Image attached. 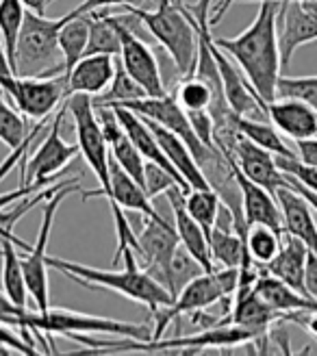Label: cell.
I'll return each mask as SVG.
<instances>
[{"mask_svg":"<svg viewBox=\"0 0 317 356\" xmlns=\"http://www.w3.org/2000/svg\"><path fill=\"white\" fill-rule=\"evenodd\" d=\"M259 13L248 29L231 40L218 38L216 44L239 63L257 96L268 104L276 98V85L280 79V50L276 31L278 0H259Z\"/></svg>","mask_w":317,"mask_h":356,"instance_id":"cell-1","label":"cell"},{"mask_svg":"<svg viewBox=\"0 0 317 356\" xmlns=\"http://www.w3.org/2000/svg\"><path fill=\"white\" fill-rule=\"evenodd\" d=\"M124 259V270L113 272V270H98V267L90 265H81L74 261H63L57 257H46L48 267H55V270L63 272L72 280L85 284V287H104L111 289L120 296H124L139 305H146L152 313H156L161 307H168L174 302L172 293L163 287L156 278H152L146 270H139L137 254L135 250H124L122 254Z\"/></svg>","mask_w":317,"mask_h":356,"instance_id":"cell-2","label":"cell"},{"mask_svg":"<svg viewBox=\"0 0 317 356\" xmlns=\"http://www.w3.org/2000/svg\"><path fill=\"white\" fill-rule=\"evenodd\" d=\"M0 322L20 328L22 339L38 348L33 341L31 332L38 337L42 332L46 334H115V337H124V339H135V341H150L152 339V330L142 324H129V322H117L111 317H96V315H85L79 311H65V309H48L46 313L42 311H29L22 309L17 315L9 317H0Z\"/></svg>","mask_w":317,"mask_h":356,"instance_id":"cell-3","label":"cell"},{"mask_svg":"<svg viewBox=\"0 0 317 356\" xmlns=\"http://www.w3.org/2000/svg\"><path fill=\"white\" fill-rule=\"evenodd\" d=\"M74 15L76 11L72 9L57 20H48L46 15L26 11L20 38H17L13 74L26 79H50L63 74L65 67L59 48V31Z\"/></svg>","mask_w":317,"mask_h":356,"instance_id":"cell-4","label":"cell"},{"mask_svg":"<svg viewBox=\"0 0 317 356\" xmlns=\"http://www.w3.org/2000/svg\"><path fill=\"white\" fill-rule=\"evenodd\" d=\"M154 5H156L154 11L142 7H124V9L148 26V31L154 35V40L170 52L176 70L181 74L189 76L193 72V67H196V55H198L196 22H193L187 5H176L174 0H154Z\"/></svg>","mask_w":317,"mask_h":356,"instance_id":"cell-5","label":"cell"},{"mask_svg":"<svg viewBox=\"0 0 317 356\" xmlns=\"http://www.w3.org/2000/svg\"><path fill=\"white\" fill-rule=\"evenodd\" d=\"M237 284H239V267H220L216 272H204L189 280L181 289V293L174 298L172 305L161 307L154 313L156 326L152 330V339H161L172 319L202 309L206 311L213 305H220V302H224L226 315H231L233 311L231 300L235 298Z\"/></svg>","mask_w":317,"mask_h":356,"instance_id":"cell-6","label":"cell"},{"mask_svg":"<svg viewBox=\"0 0 317 356\" xmlns=\"http://www.w3.org/2000/svg\"><path fill=\"white\" fill-rule=\"evenodd\" d=\"M65 106L74 120L81 154L85 156L87 165H90V170L94 172L96 181L100 183L98 191H85L83 195L85 198H90V195H104L111 204L113 191H111V176H109V144L102 137L92 96L90 94H72L65 98Z\"/></svg>","mask_w":317,"mask_h":356,"instance_id":"cell-7","label":"cell"},{"mask_svg":"<svg viewBox=\"0 0 317 356\" xmlns=\"http://www.w3.org/2000/svg\"><path fill=\"white\" fill-rule=\"evenodd\" d=\"M79 191L76 185L67 183L61 189H57L50 195L46 207H44V218H42V226L38 233V243L31 248V252H20V263H22V272H24V280H26V289L33 296L35 305H38V311L46 313L50 309V300H48V239H50V230H52V220H55V213L59 209V204L63 202L65 195Z\"/></svg>","mask_w":317,"mask_h":356,"instance_id":"cell-8","label":"cell"},{"mask_svg":"<svg viewBox=\"0 0 317 356\" xmlns=\"http://www.w3.org/2000/svg\"><path fill=\"white\" fill-rule=\"evenodd\" d=\"M0 89L31 120H42L52 115L57 106L67 98L63 74L50 79H26L7 72L0 74Z\"/></svg>","mask_w":317,"mask_h":356,"instance_id":"cell-9","label":"cell"},{"mask_svg":"<svg viewBox=\"0 0 317 356\" xmlns=\"http://www.w3.org/2000/svg\"><path fill=\"white\" fill-rule=\"evenodd\" d=\"M67 113L65 100L57 109V115L48 124V135L42 139L40 148L26 159V168L22 170V185L26 183H52L63 176L67 163L81 152L79 144H67L61 137V122Z\"/></svg>","mask_w":317,"mask_h":356,"instance_id":"cell-10","label":"cell"},{"mask_svg":"<svg viewBox=\"0 0 317 356\" xmlns=\"http://www.w3.org/2000/svg\"><path fill=\"white\" fill-rule=\"evenodd\" d=\"M115 29L120 33V63L124 65L127 72L142 85L148 98H161L165 96V85L161 79V70H158V61L154 57V52L146 42H142L137 35L129 29L127 15H111Z\"/></svg>","mask_w":317,"mask_h":356,"instance_id":"cell-11","label":"cell"},{"mask_svg":"<svg viewBox=\"0 0 317 356\" xmlns=\"http://www.w3.org/2000/svg\"><path fill=\"white\" fill-rule=\"evenodd\" d=\"M139 259L144 261L146 272L156 278L170 291L172 282V257L179 248L181 239L176 228L165 218H146L144 230L137 235Z\"/></svg>","mask_w":317,"mask_h":356,"instance_id":"cell-12","label":"cell"},{"mask_svg":"<svg viewBox=\"0 0 317 356\" xmlns=\"http://www.w3.org/2000/svg\"><path fill=\"white\" fill-rule=\"evenodd\" d=\"M280 67L287 70L293 52L311 42H317V13L302 0H278L276 13Z\"/></svg>","mask_w":317,"mask_h":356,"instance_id":"cell-13","label":"cell"},{"mask_svg":"<svg viewBox=\"0 0 317 356\" xmlns=\"http://www.w3.org/2000/svg\"><path fill=\"white\" fill-rule=\"evenodd\" d=\"M224 159L228 161V165H231V172L235 176V183H237L239 193H241L245 224H248V226H252V224H266V226L274 228L276 233L283 235L285 233L283 213H280L276 195L272 191H268L266 187H261L254 181H250V178L239 170V165L233 161L231 156H224Z\"/></svg>","mask_w":317,"mask_h":356,"instance_id":"cell-14","label":"cell"},{"mask_svg":"<svg viewBox=\"0 0 317 356\" xmlns=\"http://www.w3.org/2000/svg\"><path fill=\"white\" fill-rule=\"evenodd\" d=\"M211 50H213L220 76H222V87L228 106L233 109L235 115H250V118H261L266 113V102H263L257 92L252 89L250 83H245V76H241L239 70L231 63V59L226 57V52L218 48L216 40L211 42Z\"/></svg>","mask_w":317,"mask_h":356,"instance_id":"cell-15","label":"cell"},{"mask_svg":"<svg viewBox=\"0 0 317 356\" xmlns=\"http://www.w3.org/2000/svg\"><path fill=\"white\" fill-rule=\"evenodd\" d=\"M266 113L274 127L293 141L317 137V109L300 98H274L266 104Z\"/></svg>","mask_w":317,"mask_h":356,"instance_id":"cell-16","label":"cell"},{"mask_svg":"<svg viewBox=\"0 0 317 356\" xmlns=\"http://www.w3.org/2000/svg\"><path fill=\"white\" fill-rule=\"evenodd\" d=\"M165 198L172 207L174 228H176V235H179L181 243L187 248V252L202 265L204 272H216L218 267H216L213 259H211L206 235H204L202 226L189 216V211L185 207V193L179 187H174L165 193Z\"/></svg>","mask_w":317,"mask_h":356,"instance_id":"cell-17","label":"cell"},{"mask_svg":"<svg viewBox=\"0 0 317 356\" xmlns=\"http://www.w3.org/2000/svg\"><path fill=\"white\" fill-rule=\"evenodd\" d=\"M120 122H122V129H124V133L129 135V139L133 141V144L137 146V150L142 152V156L146 159V161H152L156 165H161L163 170H168L174 178L176 183H179V189L187 195L191 191L189 183L185 181V178L179 174V170H176L170 159L165 156L163 148L158 146V141L154 137V133L150 131V127L144 122V118H139L137 113H133L131 109H124V106H113Z\"/></svg>","mask_w":317,"mask_h":356,"instance_id":"cell-18","label":"cell"},{"mask_svg":"<svg viewBox=\"0 0 317 356\" xmlns=\"http://www.w3.org/2000/svg\"><path fill=\"white\" fill-rule=\"evenodd\" d=\"M280 213H283V226L285 233L293 235L300 239L309 252L317 254V224L313 218V209L311 204L302 198L300 193L293 191L291 187L283 185L274 191Z\"/></svg>","mask_w":317,"mask_h":356,"instance_id":"cell-19","label":"cell"},{"mask_svg":"<svg viewBox=\"0 0 317 356\" xmlns=\"http://www.w3.org/2000/svg\"><path fill=\"white\" fill-rule=\"evenodd\" d=\"M115 74V63L111 55H85L65 76V96L90 94L98 96L109 87Z\"/></svg>","mask_w":317,"mask_h":356,"instance_id":"cell-20","label":"cell"},{"mask_svg":"<svg viewBox=\"0 0 317 356\" xmlns=\"http://www.w3.org/2000/svg\"><path fill=\"white\" fill-rule=\"evenodd\" d=\"M139 118H142V115H139ZM144 122L148 124L150 131L154 133L158 146L163 148L165 156L170 159V163L176 170H179V174L189 183L191 189H213V187H211V183H209V178L204 176V172L200 170V165L196 163V159H193L189 146L185 144V141L179 135L170 133L168 129L161 127V124H156V122H152L148 118H144Z\"/></svg>","mask_w":317,"mask_h":356,"instance_id":"cell-21","label":"cell"},{"mask_svg":"<svg viewBox=\"0 0 317 356\" xmlns=\"http://www.w3.org/2000/svg\"><path fill=\"white\" fill-rule=\"evenodd\" d=\"M307 257H309V248L298 237H293L289 233H283V243H280V250L268 263L266 272L276 276V278H280L283 282H287L291 289L300 291L304 296H311L307 291V284H304Z\"/></svg>","mask_w":317,"mask_h":356,"instance_id":"cell-22","label":"cell"},{"mask_svg":"<svg viewBox=\"0 0 317 356\" xmlns=\"http://www.w3.org/2000/svg\"><path fill=\"white\" fill-rule=\"evenodd\" d=\"M278 319H283L278 311H274L266 300H263L254 289L248 291L241 298L233 300V311H231V322L237 326L248 328L261 337H266L272 328V324H276Z\"/></svg>","mask_w":317,"mask_h":356,"instance_id":"cell-23","label":"cell"},{"mask_svg":"<svg viewBox=\"0 0 317 356\" xmlns=\"http://www.w3.org/2000/svg\"><path fill=\"white\" fill-rule=\"evenodd\" d=\"M22 252V250H20ZM20 252L11 239H0V257H3V291L15 307L26 309V280L20 263Z\"/></svg>","mask_w":317,"mask_h":356,"instance_id":"cell-24","label":"cell"},{"mask_svg":"<svg viewBox=\"0 0 317 356\" xmlns=\"http://www.w3.org/2000/svg\"><path fill=\"white\" fill-rule=\"evenodd\" d=\"M87 20H90V40H87L85 55L120 57L122 42H120V33L115 29L113 17L107 11L96 9L87 13Z\"/></svg>","mask_w":317,"mask_h":356,"instance_id":"cell-25","label":"cell"},{"mask_svg":"<svg viewBox=\"0 0 317 356\" xmlns=\"http://www.w3.org/2000/svg\"><path fill=\"white\" fill-rule=\"evenodd\" d=\"M87 40H90V20H87V13H76L61 26L59 48H61L63 67H65L63 74H67L70 70L85 57Z\"/></svg>","mask_w":317,"mask_h":356,"instance_id":"cell-26","label":"cell"},{"mask_svg":"<svg viewBox=\"0 0 317 356\" xmlns=\"http://www.w3.org/2000/svg\"><path fill=\"white\" fill-rule=\"evenodd\" d=\"M235 129L245 135L250 141H254L257 146L270 150L272 154L278 156H298L295 150H291L287 146V141L278 135V129L274 124L259 120V118H250V115H235Z\"/></svg>","mask_w":317,"mask_h":356,"instance_id":"cell-27","label":"cell"},{"mask_svg":"<svg viewBox=\"0 0 317 356\" xmlns=\"http://www.w3.org/2000/svg\"><path fill=\"white\" fill-rule=\"evenodd\" d=\"M24 13L26 9L20 0H0V40H3L11 72L15 70V48L24 22Z\"/></svg>","mask_w":317,"mask_h":356,"instance_id":"cell-28","label":"cell"},{"mask_svg":"<svg viewBox=\"0 0 317 356\" xmlns=\"http://www.w3.org/2000/svg\"><path fill=\"white\" fill-rule=\"evenodd\" d=\"M220 204H222V200L216 189H191L185 195V207L189 211V216L202 226L206 237L218 222Z\"/></svg>","mask_w":317,"mask_h":356,"instance_id":"cell-29","label":"cell"},{"mask_svg":"<svg viewBox=\"0 0 317 356\" xmlns=\"http://www.w3.org/2000/svg\"><path fill=\"white\" fill-rule=\"evenodd\" d=\"M139 98H146V92L139 85L127 70L124 65H117L115 67V74L109 83V87L100 92L98 96H92L94 104H122V102H129V100H139Z\"/></svg>","mask_w":317,"mask_h":356,"instance_id":"cell-30","label":"cell"},{"mask_svg":"<svg viewBox=\"0 0 317 356\" xmlns=\"http://www.w3.org/2000/svg\"><path fill=\"white\" fill-rule=\"evenodd\" d=\"M280 233H276L274 228L266 226V224H252L248 228V235H245V245H248V252L252 257V261L257 263H270L276 252L280 250Z\"/></svg>","mask_w":317,"mask_h":356,"instance_id":"cell-31","label":"cell"},{"mask_svg":"<svg viewBox=\"0 0 317 356\" xmlns=\"http://www.w3.org/2000/svg\"><path fill=\"white\" fill-rule=\"evenodd\" d=\"M109 152H111V156L115 159V161L122 165V170H124L129 176H133L137 185H142L146 189V176H144L146 159L142 156V152L137 150V146L129 139L127 133L122 135L117 141H113V144L109 146Z\"/></svg>","mask_w":317,"mask_h":356,"instance_id":"cell-32","label":"cell"},{"mask_svg":"<svg viewBox=\"0 0 317 356\" xmlns=\"http://www.w3.org/2000/svg\"><path fill=\"white\" fill-rule=\"evenodd\" d=\"M26 135L29 133H26L24 118L17 113L11 104L5 102L3 89H0V141H3L9 150H15L24 141Z\"/></svg>","mask_w":317,"mask_h":356,"instance_id":"cell-33","label":"cell"},{"mask_svg":"<svg viewBox=\"0 0 317 356\" xmlns=\"http://www.w3.org/2000/svg\"><path fill=\"white\" fill-rule=\"evenodd\" d=\"M200 274H204L202 265L187 252V248L183 243H179V248H176V252L172 257V282H170L172 298L179 296L185 284Z\"/></svg>","mask_w":317,"mask_h":356,"instance_id":"cell-34","label":"cell"},{"mask_svg":"<svg viewBox=\"0 0 317 356\" xmlns=\"http://www.w3.org/2000/svg\"><path fill=\"white\" fill-rule=\"evenodd\" d=\"M174 94L185 111H209L211 102H213V94H211L206 83L196 76H185Z\"/></svg>","mask_w":317,"mask_h":356,"instance_id":"cell-35","label":"cell"},{"mask_svg":"<svg viewBox=\"0 0 317 356\" xmlns=\"http://www.w3.org/2000/svg\"><path fill=\"white\" fill-rule=\"evenodd\" d=\"M276 98H300L317 109V76H280Z\"/></svg>","mask_w":317,"mask_h":356,"instance_id":"cell-36","label":"cell"},{"mask_svg":"<svg viewBox=\"0 0 317 356\" xmlns=\"http://www.w3.org/2000/svg\"><path fill=\"white\" fill-rule=\"evenodd\" d=\"M42 187H46V183H26V185H20V189H13V191H7V193H0V211H5L7 207H11V204H15L17 200H22V198H26V195H31V193H38V191H42ZM11 239L17 248H20L22 252H31V248L33 245H29L26 241H22V239H17L13 233H9V230H5L3 226H0V239Z\"/></svg>","mask_w":317,"mask_h":356,"instance_id":"cell-37","label":"cell"},{"mask_svg":"<svg viewBox=\"0 0 317 356\" xmlns=\"http://www.w3.org/2000/svg\"><path fill=\"white\" fill-rule=\"evenodd\" d=\"M274 156H276V165L285 174H291L298 183H302L307 189L317 193V168L302 163L298 156H278V154Z\"/></svg>","mask_w":317,"mask_h":356,"instance_id":"cell-38","label":"cell"},{"mask_svg":"<svg viewBox=\"0 0 317 356\" xmlns=\"http://www.w3.org/2000/svg\"><path fill=\"white\" fill-rule=\"evenodd\" d=\"M144 176H146V193L150 195V198L154 200L156 195H163L168 193L170 189L179 187V183H176V178L163 170L161 165H156L152 161H146V168H144Z\"/></svg>","mask_w":317,"mask_h":356,"instance_id":"cell-39","label":"cell"},{"mask_svg":"<svg viewBox=\"0 0 317 356\" xmlns=\"http://www.w3.org/2000/svg\"><path fill=\"white\" fill-rule=\"evenodd\" d=\"M187 115H189L193 131H196V135L204 141V144L209 148H218L213 141V118H211V113L204 109V111H187Z\"/></svg>","mask_w":317,"mask_h":356,"instance_id":"cell-40","label":"cell"},{"mask_svg":"<svg viewBox=\"0 0 317 356\" xmlns=\"http://www.w3.org/2000/svg\"><path fill=\"white\" fill-rule=\"evenodd\" d=\"M148 0H83V3L74 9L76 13H90L96 9H104V7H113V5H122V7H144ZM154 3V0H152Z\"/></svg>","mask_w":317,"mask_h":356,"instance_id":"cell-41","label":"cell"},{"mask_svg":"<svg viewBox=\"0 0 317 356\" xmlns=\"http://www.w3.org/2000/svg\"><path fill=\"white\" fill-rule=\"evenodd\" d=\"M0 346L17 350V352H24V354H35V352H38V348L29 346L20 334H15L9 328V324H3V322H0Z\"/></svg>","mask_w":317,"mask_h":356,"instance_id":"cell-42","label":"cell"},{"mask_svg":"<svg viewBox=\"0 0 317 356\" xmlns=\"http://www.w3.org/2000/svg\"><path fill=\"white\" fill-rule=\"evenodd\" d=\"M295 154L302 163L317 168V137L311 139H298L295 141Z\"/></svg>","mask_w":317,"mask_h":356,"instance_id":"cell-43","label":"cell"},{"mask_svg":"<svg viewBox=\"0 0 317 356\" xmlns=\"http://www.w3.org/2000/svg\"><path fill=\"white\" fill-rule=\"evenodd\" d=\"M304 284H307V291L317 300V254H313V252H309V257H307Z\"/></svg>","mask_w":317,"mask_h":356,"instance_id":"cell-44","label":"cell"},{"mask_svg":"<svg viewBox=\"0 0 317 356\" xmlns=\"http://www.w3.org/2000/svg\"><path fill=\"white\" fill-rule=\"evenodd\" d=\"M20 3L24 5L26 11L31 13H38V15H46V7L50 0H20Z\"/></svg>","mask_w":317,"mask_h":356,"instance_id":"cell-45","label":"cell"},{"mask_svg":"<svg viewBox=\"0 0 317 356\" xmlns=\"http://www.w3.org/2000/svg\"><path fill=\"white\" fill-rule=\"evenodd\" d=\"M233 3H235V0H222V3H220V5L216 7V13L209 17V22H211V24H216V22L220 20V17H222V15L226 13V9L231 7Z\"/></svg>","mask_w":317,"mask_h":356,"instance_id":"cell-46","label":"cell"},{"mask_svg":"<svg viewBox=\"0 0 317 356\" xmlns=\"http://www.w3.org/2000/svg\"><path fill=\"white\" fill-rule=\"evenodd\" d=\"M7 72H11V67H9V61H7V55H5L3 40H0V74H7Z\"/></svg>","mask_w":317,"mask_h":356,"instance_id":"cell-47","label":"cell"},{"mask_svg":"<svg viewBox=\"0 0 317 356\" xmlns=\"http://www.w3.org/2000/svg\"><path fill=\"white\" fill-rule=\"evenodd\" d=\"M241 3H243V0H241ZM245 3H259V0H245Z\"/></svg>","mask_w":317,"mask_h":356,"instance_id":"cell-48","label":"cell"}]
</instances>
